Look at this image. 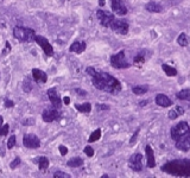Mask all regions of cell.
<instances>
[{"label": "cell", "instance_id": "6da1fadb", "mask_svg": "<svg viewBox=\"0 0 190 178\" xmlns=\"http://www.w3.org/2000/svg\"><path fill=\"white\" fill-rule=\"evenodd\" d=\"M86 71L91 77V82L96 89L111 94H118L121 90V83L112 75L98 71L93 67H88Z\"/></svg>", "mask_w": 190, "mask_h": 178}, {"label": "cell", "instance_id": "7a4b0ae2", "mask_svg": "<svg viewBox=\"0 0 190 178\" xmlns=\"http://www.w3.org/2000/svg\"><path fill=\"white\" fill-rule=\"evenodd\" d=\"M162 170L176 176H189L190 175V160L183 159V160H175V162L167 163Z\"/></svg>", "mask_w": 190, "mask_h": 178}, {"label": "cell", "instance_id": "3957f363", "mask_svg": "<svg viewBox=\"0 0 190 178\" xmlns=\"http://www.w3.org/2000/svg\"><path fill=\"white\" fill-rule=\"evenodd\" d=\"M13 36L18 40L20 42H26V43H30L35 40L36 37V33L32 29L29 27H23V26H15L13 29Z\"/></svg>", "mask_w": 190, "mask_h": 178}, {"label": "cell", "instance_id": "277c9868", "mask_svg": "<svg viewBox=\"0 0 190 178\" xmlns=\"http://www.w3.org/2000/svg\"><path fill=\"white\" fill-rule=\"evenodd\" d=\"M111 65L114 67L115 69H126L129 67V63L127 62L126 57H125V51L121 50L120 52L111 56Z\"/></svg>", "mask_w": 190, "mask_h": 178}, {"label": "cell", "instance_id": "5b68a950", "mask_svg": "<svg viewBox=\"0 0 190 178\" xmlns=\"http://www.w3.org/2000/svg\"><path fill=\"white\" fill-rule=\"evenodd\" d=\"M189 131H190V127L189 125H188V122L187 121H181V122H178V124L175 125L171 128L170 135H171V138L175 140V141H177L179 138H182L183 135L185 133H188Z\"/></svg>", "mask_w": 190, "mask_h": 178}, {"label": "cell", "instance_id": "8992f818", "mask_svg": "<svg viewBox=\"0 0 190 178\" xmlns=\"http://www.w3.org/2000/svg\"><path fill=\"white\" fill-rule=\"evenodd\" d=\"M114 32L116 33H120V35H126L129 31V23L124 19H115L112 22L111 26H109Z\"/></svg>", "mask_w": 190, "mask_h": 178}, {"label": "cell", "instance_id": "52a82bcc", "mask_svg": "<svg viewBox=\"0 0 190 178\" xmlns=\"http://www.w3.org/2000/svg\"><path fill=\"white\" fill-rule=\"evenodd\" d=\"M61 116V113L58 112V108L56 107H49V108H45L42 113V118L45 122H53L55 120L60 119Z\"/></svg>", "mask_w": 190, "mask_h": 178}, {"label": "cell", "instance_id": "ba28073f", "mask_svg": "<svg viewBox=\"0 0 190 178\" xmlns=\"http://www.w3.org/2000/svg\"><path fill=\"white\" fill-rule=\"evenodd\" d=\"M96 17L99 19L100 24L105 27H109L112 22L114 20V14L113 13H109V12H106V11H102V10H98L96 11Z\"/></svg>", "mask_w": 190, "mask_h": 178}, {"label": "cell", "instance_id": "9c48e42d", "mask_svg": "<svg viewBox=\"0 0 190 178\" xmlns=\"http://www.w3.org/2000/svg\"><path fill=\"white\" fill-rule=\"evenodd\" d=\"M23 145L27 148H38L40 146V140L36 134H26L23 138Z\"/></svg>", "mask_w": 190, "mask_h": 178}, {"label": "cell", "instance_id": "30bf717a", "mask_svg": "<svg viewBox=\"0 0 190 178\" xmlns=\"http://www.w3.org/2000/svg\"><path fill=\"white\" fill-rule=\"evenodd\" d=\"M35 40L37 42V44L39 47L43 49V51H44V54L46 56H53V45L49 43V40L44 37H42V36H36L35 37Z\"/></svg>", "mask_w": 190, "mask_h": 178}, {"label": "cell", "instance_id": "8fae6325", "mask_svg": "<svg viewBox=\"0 0 190 178\" xmlns=\"http://www.w3.org/2000/svg\"><path fill=\"white\" fill-rule=\"evenodd\" d=\"M129 166L133 171H141L143 170V155L140 153H134L129 158Z\"/></svg>", "mask_w": 190, "mask_h": 178}, {"label": "cell", "instance_id": "7c38bea8", "mask_svg": "<svg viewBox=\"0 0 190 178\" xmlns=\"http://www.w3.org/2000/svg\"><path fill=\"white\" fill-rule=\"evenodd\" d=\"M111 7L112 11L118 16H125L127 13V7L122 2V0H111Z\"/></svg>", "mask_w": 190, "mask_h": 178}, {"label": "cell", "instance_id": "4fadbf2b", "mask_svg": "<svg viewBox=\"0 0 190 178\" xmlns=\"http://www.w3.org/2000/svg\"><path fill=\"white\" fill-rule=\"evenodd\" d=\"M176 147L178 150H181L183 152H187L190 150V131L188 133H185L182 138L176 141Z\"/></svg>", "mask_w": 190, "mask_h": 178}, {"label": "cell", "instance_id": "5bb4252c", "mask_svg": "<svg viewBox=\"0 0 190 178\" xmlns=\"http://www.w3.org/2000/svg\"><path fill=\"white\" fill-rule=\"evenodd\" d=\"M48 97H49V100H50V102H51V105H53V107H56V108L58 109L62 107V100L56 89H53V88L49 89L48 90Z\"/></svg>", "mask_w": 190, "mask_h": 178}, {"label": "cell", "instance_id": "9a60e30c", "mask_svg": "<svg viewBox=\"0 0 190 178\" xmlns=\"http://www.w3.org/2000/svg\"><path fill=\"white\" fill-rule=\"evenodd\" d=\"M32 77L37 83H45L48 81V75L40 69H32Z\"/></svg>", "mask_w": 190, "mask_h": 178}, {"label": "cell", "instance_id": "2e32d148", "mask_svg": "<svg viewBox=\"0 0 190 178\" xmlns=\"http://www.w3.org/2000/svg\"><path fill=\"white\" fill-rule=\"evenodd\" d=\"M156 103L160 107H170L172 105V101L164 94H158L156 96Z\"/></svg>", "mask_w": 190, "mask_h": 178}, {"label": "cell", "instance_id": "e0dca14e", "mask_svg": "<svg viewBox=\"0 0 190 178\" xmlns=\"http://www.w3.org/2000/svg\"><path fill=\"white\" fill-rule=\"evenodd\" d=\"M86 43L83 40H76L71 45H70V51L71 52H75V54H81L86 50Z\"/></svg>", "mask_w": 190, "mask_h": 178}, {"label": "cell", "instance_id": "ac0fdd59", "mask_svg": "<svg viewBox=\"0 0 190 178\" xmlns=\"http://www.w3.org/2000/svg\"><path fill=\"white\" fill-rule=\"evenodd\" d=\"M145 153L147 158V166L149 168H154L156 166V160H154V155H153V150L150 145H146L145 147Z\"/></svg>", "mask_w": 190, "mask_h": 178}, {"label": "cell", "instance_id": "d6986e66", "mask_svg": "<svg viewBox=\"0 0 190 178\" xmlns=\"http://www.w3.org/2000/svg\"><path fill=\"white\" fill-rule=\"evenodd\" d=\"M145 8L149 12H152V13H159V12H162V6H160L158 2H153V1L147 2Z\"/></svg>", "mask_w": 190, "mask_h": 178}, {"label": "cell", "instance_id": "ffe728a7", "mask_svg": "<svg viewBox=\"0 0 190 178\" xmlns=\"http://www.w3.org/2000/svg\"><path fill=\"white\" fill-rule=\"evenodd\" d=\"M67 164H68V166H70V168H78V166H81L83 164V159L80 158V157H75V158L69 159Z\"/></svg>", "mask_w": 190, "mask_h": 178}, {"label": "cell", "instance_id": "44dd1931", "mask_svg": "<svg viewBox=\"0 0 190 178\" xmlns=\"http://www.w3.org/2000/svg\"><path fill=\"white\" fill-rule=\"evenodd\" d=\"M49 159L46 157H39L38 158V169L39 170H46L49 168Z\"/></svg>", "mask_w": 190, "mask_h": 178}, {"label": "cell", "instance_id": "7402d4cb", "mask_svg": "<svg viewBox=\"0 0 190 178\" xmlns=\"http://www.w3.org/2000/svg\"><path fill=\"white\" fill-rule=\"evenodd\" d=\"M75 108L81 112V113H89L91 110V103H82V105H75Z\"/></svg>", "mask_w": 190, "mask_h": 178}, {"label": "cell", "instance_id": "603a6c76", "mask_svg": "<svg viewBox=\"0 0 190 178\" xmlns=\"http://www.w3.org/2000/svg\"><path fill=\"white\" fill-rule=\"evenodd\" d=\"M162 68H163L164 72L167 74V76H176V75H177V70H176L174 67H170V65H167V64H163Z\"/></svg>", "mask_w": 190, "mask_h": 178}, {"label": "cell", "instance_id": "cb8c5ba5", "mask_svg": "<svg viewBox=\"0 0 190 178\" xmlns=\"http://www.w3.org/2000/svg\"><path fill=\"white\" fill-rule=\"evenodd\" d=\"M149 90L147 85H136L132 88V92L136 94V95H143Z\"/></svg>", "mask_w": 190, "mask_h": 178}, {"label": "cell", "instance_id": "d4e9b609", "mask_svg": "<svg viewBox=\"0 0 190 178\" xmlns=\"http://www.w3.org/2000/svg\"><path fill=\"white\" fill-rule=\"evenodd\" d=\"M177 99L178 100H189L190 99V89H182L181 92L177 93Z\"/></svg>", "mask_w": 190, "mask_h": 178}, {"label": "cell", "instance_id": "484cf974", "mask_svg": "<svg viewBox=\"0 0 190 178\" xmlns=\"http://www.w3.org/2000/svg\"><path fill=\"white\" fill-rule=\"evenodd\" d=\"M177 43H178L181 47H187V45L189 44V39L187 37V35H185V33H181V35L178 36V38H177Z\"/></svg>", "mask_w": 190, "mask_h": 178}, {"label": "cell", "instance_id": "4316f807", "mask_svg": "<svg viewBox=\"0 0 190 178\" xmlns=\"http://www.w3.org/2000/svg\"><path fill=\"white\" fill-rule=\"evenodd\" d=\"M100 138H101V130H100V128H98V130H95V131H94L91 134V137H89L88 141H89V143H94V141L99 140Z\"/></svg>", "mask_w": 190, "mask_h": 178}, {"label": "cell", "instance_id": "83f0119b", "mask_svg": "<svg viewBox=\"0 0 190 178\" xmlns=\"http://www.w3.org/2000/svg\"><path fill=\"white\" fill-rule=\"evenodd\" d=\"M15 143H17V138H15V135H11L10 137V139H8L7 141V148H13L15 145Z\"/></svg>", "mask_w": 190, "mask_h": 178}, {"label": "cell", "instance_id": "f1b7e54d", "mask_svg": "<svg viewBox=\"0 0 190 178\" xmlns=\"http://www.w3.org/2000/svg\"><path fill=\"white\" fill-rule=\"evenodd\" d=\"M8 130H10V127H8V125H2V126H0V137H4V135H6L8 133Z\"/></svg>", "mask_w": 190, "mask_h": 178}, {"label": "cell", "instance_id": "f546056e", "mask_svg": "<svg viewBox=\"0 0 190 178\" xmlns=\"http://www.w3.org/2000/svg\"><path fill=\"white\" fill-rule=\"evenodd\" d=\"M53 177L55 178H70L68 173H65V172H62V171H57V172H55L53 173Z\"/></svg>", "mask_w": 190, "mask_h": 178}, {"label": "cell", "instance_id": "4dcf8cb0", "mask_svg": "<svg viewBox=\"0 0 190 178\" xmlns=\"http://www.w3.org/2000/svg\"><path fill=\"white\" fill-rule=\"evenodd\" d=\"M31 88H32V85H31V83L29 82V80H25V81H24V83H23L24 92L29 93V92H31Z\"/></svg>", "mask_w": 190, "mask_h": 178}, {"label": "cell", "instance_id": "1f68e13d", "mask_svg": "<svg viewBox=\"0 0 190 178\" xmlns=\"http://www.w3.org/2000/svg\"><path fill=\"white\" fill-rule=\"evenodd\" d=\"M84 155H87L88 157H93L94 155V150H93V147L91 146H86L83 150Z\"/></svg>", "mask_w": 190, "mask_h": 178}, {"label": "cell", "instance_id": "d6a6232c", "mask_svg": "<svg viewBox=\"0 0 190 178\" xmlns=\"http://www.w3.org/2000/svg\"><path fill=\"white\" fill-rule=\"evenodd\" d=\"M19 164H20V158H19V157H17L15 160H13V162L10 164V168L13 170V169H15V168H17Z\"/></svg>", "mask_w": 190, "mask_h": 178}, {"label": "cell", "instance_id": "836d02e7", "mask_svg": "<svg viewBox=\"0 0 190 178\" xmlns=\"http://www.w3.org/2000/svg\"><path fill=\"white\" fill-rule=\"evenodd\" d=\"M141 63H144V57H143L141 55L136 56V58H134V64H141Z\"/></svg>", "mask_w": 190, "mask_h": 178}, {"label": "cell", "instance_id": "e575fe53", "mask_svg": "<svg viewBox=\"0 0 190 178\" xmlns=\"http://www.w3.org/2000/svg\"><path fill=\"white\" fill-rule=\"evenodd\" d=\"M167 115H169V119H171V120H175V119H177V116H178V113H177L176 110H170Z\"/></svg>", "mask_w": 190, "mask_h": 178}, {"label": "cell", "instance_id": "d590c367", "mask_svg": "<svg viewBox=\"0 0 190 178\" xmlns=\"http://www.w3.org/2000/svg\"><path fill=\"white\" fill-rule=\"evenodd\" d=\"M58 151H60V153H61L62 155H65L68 153V148L65 146H63V145H61V146L58 147Z\"/></svg>", "mask_w": 190, "mask_h": 178}, {"label": "cell", "instance_id": "8d00e7d4", "mask_svg": "<svg viewBox=\"0 0 190 178\" xmlns=\"http://www.w3.org/2000/svg\"><path fill=\"white\" fill-rule=\"evenodd\" d=\"M13 106H15V102H13V101H11V100L5 101V107H6V108H12Z\"/></svg>", "mask_w": 190, "mask_h": 178}, {"label": "cell", "instance_id": "74e56055", "mask_svg": "<svg viewBox=\"0 0 190 178\" xmlns=\"http://www.w3.org/2000/svg\"><path fill=\"white\" fill-rule=\"evenodd\" d=\"M138 134H139V130H137V131H136V133L133 134V137H132V138H131V140H129V144H131V145H132V144L136 141V139H137V137H138Z\"/></svg>", "mask_w": 190, "mask_h": 178}, {"label": "cell", "instance_id": "f35d334b", "mask_svg": "<svg viewBox=\"0 0 190 178\" xmlns=\"http://www.w3.org/2000/svg\"><path fill=\"white\" fill-rule=\"evenodd\" d=\"M96 107H98V109L99 110H103V109H109V107L107 106V105H96Z\"/></svg>", "mask_w": 190, "mask_h": 178}, {"label": "cell", "instance_id": "ab89813d", "mask_svg": "<svg viewBox=\"0 0 190 178\" xmlns=\"http://www.w3.org/2000/svg\"><path fill=\"white\" fill-rule=\"evenodd\" d=\"M75 90H76V93L78 94V95H87V93H86L84 90H81L80 88H76Z\"/></svg>", "mask_w": 190, "mask_h": 178}, {"label": "cell", "instance_id": "60d3db41", "mask_svg": "<svg viewBox=\"0 0 190 178\" xmlns=\"http://www.w3.org/2000/svg\"><path fill=\"white\" fill-rule=\"evenodd\" d=\"M176 110H177V113H178V114H183V113H184V110H183V108H181L179 106H177V108H176Z\"/></svg>", "mask_w": 190, "mask_h": 178}, {"label": "cell", "instance_id": "b9f144b4", "mask_svg": "<svg viewBox=\"0 0 190 178\" xmlns=\"http://www.w3.org/2000/svg\"><path fill=\"white\" fill-rule=\"evenodd\" d=\"M63 101H64L65 105H69V103H70V99H69V96H65V97L63 99Z\"/></svg>", "mask_w": 190, "mask_h": 178}, {"label": "cell", "instance_id": "7bdbcfd3", "mask_svg": "<svg viewBox=\"0 0 190 178\" xmlns=\"http://www.w3.org/2000/svg\"><path fill=\"white\" fill-rule=\"evenodd\" d=\"M105 4H106V1H105V0H99L100 6H105Z\"/></svg>", "mask_w": 190, "mask_h": 178}, {"label": "cell", "instance_id": "ee69618b", "mask_svg": "<svg viewBox=\"0 0 190 178\" xmlns=\"http://www.w3.org/2000/svg\"><path fill=\"white\" fill-rule=\"evenodd\" d=\"M2 124H4V119H2V116L0 115V126H2Z\"/></svg>", "mask_w": 190, "mask_h": 178}, {"label": "cell", "instance_id": "f6af8a7d", "mask_svg": "<svg viewBox=\"0 0 190 178\" xmlns=\"http://www.w3.org/2000/svg\"><path fill=\"white\" fill-rule=\"evenodd\" d=\"M146 103H147V101H143V102H140V103H139V106H145Z\"/></svg>", "mask_w": 190, "mask_h": 178}]
</instances>
